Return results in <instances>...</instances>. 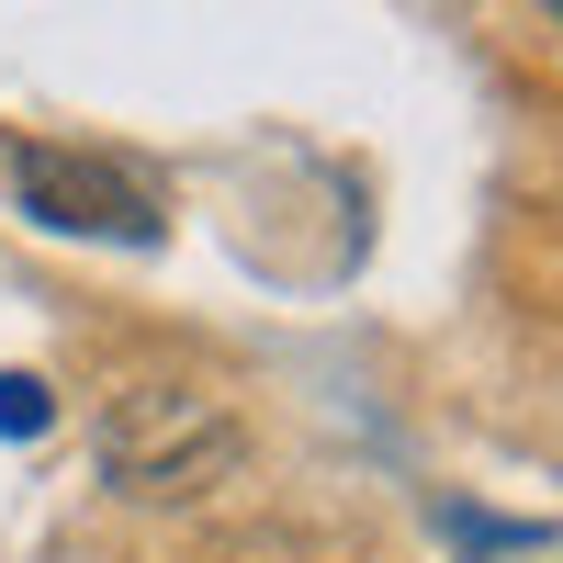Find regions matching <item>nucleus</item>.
I'll return each mask as SVG.
<instances>
[{
    "label": "nucleus",
    "mask_w": 563,
    "mask_h": 563,
    "mask_svg": "<svg viewBox=\"0 0 563 563\" xmlns=\"http://www.w3.org/2000/svg\"><path fill=\"white\" fill-rule=\"evenodd\" d=\"M102 474L147 507H203L214 485L249 474V417L214 384H169V372H135L102 406Z\"/></svg>",
    "instance_id": "f257e3e1"
},
{
    "label": "nucleus",
    "mask_w": 563,
    "mask_h": 563,
    "mask_svg": "<svg viewBox=\"0 0 563 563\" xmlns=\"http://www.w3.org/2000/svg\"><path fill=\"white\" fill-rule=\"evenodd\" d=\"M0 429H12V440L45 429V384H34V372H0Z\"/></svg>",
    "instance_id": "7ed1b4c3"
},
{
    "label": "nucleus",
    "mask_w": 563,
    "mask_h": 563,
    "mask_svg": "<svg viewBox=\"0 0 563 563\" xmlns=\"http://www.w3.org/2000/svg\"><path fill=\"white\" fill-rule=\"evenodd\" d=\"M0 192L34 225H57V238H113V249L169 238L158 180L135 158H113V147H68V135H0Z\"/></svg>",
    "instance_id": "f03ea898"
},
{
    "label": "nucleus",
    "mask_w": 563,
    "mask_h": 563,
    "mask_svg": "<svg viewBox=\"0 0 563 563\" xmlns=\"http://www.w3.org/2000/svg\"><path fill=\"white\" fill-rule=\"evenodd\" d=\"M552 12H563V0H552Z\"/></svg>",
    "instance_id": "20e7f679"
}]
</instances>
